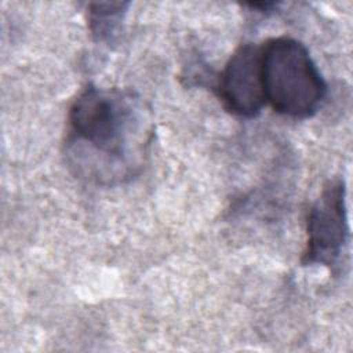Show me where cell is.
<instances>
[{
  "label": "cell",
  "instance_id": "cell-1",
  "mask_svg": "<svg viewBox=\"0 0 353 353\" xmlns=\"http://www.w3.org/2000/svg\"><path fill=\"white\" fill-rule=\"evenodd\" d=\"M68 125L66 156L81 176L113 183L141 170L152 124L132 92L88 85L72 102Z\"/></svg>",
  "mask_w": 353,
  "mask_h": 353
},
{
  "label": "cell",
  "instance_id": "cell-2",
  "mask_svg": "<svg viewBox=\"0 0 353 353\" xmlns=\"http://www.w3.org/2000/svg\"><path fill=\"white\" fill-rule=\"evenodd\" d=\"M261 73L265 102L290 117H310L327 92L325 81L306 47L287 36L261 46Z\"/></svg>",
  "mask_w": 353,
  "mask_h": 353
},
{
  "label": "cell",
  "instance_id": "cell-3",
  "mask_svg": "<svg viewBox=\"0 0 353 353\" xmlns=\"http://www.w3.org/2000/svg\"><path fill=\"white\" fill-rule=\"evenodd\" d=\"M306 234L303 265L332 266L339 259L349 234L343 181H330L324 186L309 211Z\"/></svg>",
  "mask_w": 353,
  "mask_h": 353
},
{
  "label": "cell",
  "instance_id": "cell-4",
  "mask_svg": "<svg viewBox=\"0 0 353 353\" xmlns=\"http://www.w3.org/2000/svg\"><path fill=\"white\" fill-rule=\"evenodd\" d=\"M216 90L230 113L247 119L255 117L266 103L261 73V47L251 43L241 44L221 72Z\"/></svg>",
  "mask_w": 353,
  "mask_h": 353
},
{
  "label": "cell",
  "instance_id": "cell-5",
  "mask_svg": "<svg viewBox=\"0 0 353 353\" xmlns=\"http://www.w3.org/2000/svg\"><path fill=\"white\" fill-rule=\"evenodd\" d=\"M128 3L101 1L88 6V26L97 41H112L120 30Z\"/></svg>",
  "mask_w": 353,
  "mask_h": 353
}]
</instances>
